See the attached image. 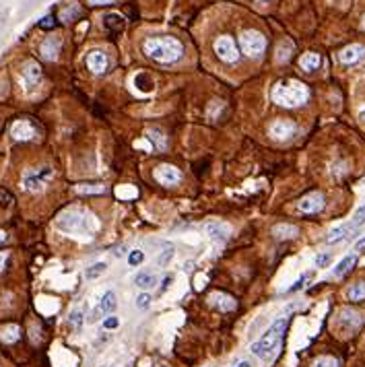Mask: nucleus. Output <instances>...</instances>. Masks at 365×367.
Listing matches in <instances>:
<instances>
[{
  "label": "nucleus",
  "instance_id": "1",
  "mask_svg": "<svg viewBox=\"0 0 365 367\" xmlns=\"http://www.w3.org/2000/svg\"><path fill=\"white\" fill-rule=\"evenodd\" d=\"M142 52L151 60H155V62L171 64V62H177V60L181 58V54H184V46H181L175 38H169V35L149 38L142 44Z\"/></svg>",
  "mask_w": 365,
  "mask_h": 367
},
{
  "label": "nucleus",
  "instance_id": "2",
  "mask_svg": "<svg viewBox=\"0 0 365 367\" xmlns=\"http://www.w3.org/2000/svg\"><path fill=\"white\" fill-rule=\"evenodd\" d=\"M285 330H287V320L285 318L272 322V326L260 336V341H256L252 345V353L256 357H260L262 361H270L272 357L279 353V349H281Z\"/></svg>",
  "mask_w": 365,
  "mask_h": 367
},
{
  "label": "nucleus",
  "instance_id": "3",
  "mask_svg": "<svg viewBox=\"0 0 365 367\" xmlns=\"http://www.w3.org/2000/svg\"><path fill=\"white\" fill-rule=\"evenodd\" d=\"M308 97H310L308 87L299 81H283L277 83L275 89H272V101L283 107H297L306 103Z\"/></svg>",
  "mask_w": 365,
  "mask_h": 367
},
{
  "label": "nucleus",
  "instance_id": "4",
  "mask_svg": "<svg viewBox=\"0 0 365 367\" xmlns=\"http://www.w3.org/2000/svg\"><path fill=\"white\" fill-rule=\"evenodd\" d=\"M58 227L66 233H91L97 229V221L85 210H66L64 215H60Z\"/></svg>",
  "mask_w": 365,
  "mask_h": 367
},
{
  "label": "nucleus",
  "instance_id": "5",
  "mask_svg": "<svg viewBox=\"0 0 365 367\" xmlns=\"http://www.w3.org/2000/svg\"><path fill=\"white\" fill-rule=\"evenodd\" d=\"M266 48V40L260 31H256V29H248V31H243L241 33V50L246 56L250 58H258Z\"/></svg>",
  "mask_w": 365,
  "mask_h": 367
},
{
  "label": "nucleus",
  "instance_id": "6",
  "mask_svg": "<svg viewBox=\"0 0 365 367\" xmlns=\"http://www.w3.org/2000/svg\"><path fill=\"white\" fill-rule=\"evenodd\" d=\"M215 54L223 60V62H227V64H233V62H237V60H239L237 46H235L233 38H229V35L217 38V42H215Z\"/></svg>",
  "mask_w": 365,
  "mask_h": 367
},
{
  "label": "nucleus",
  "instance_id": "7",
  "mask_svg": "<svg viewBox=\"0 0 365 367\" xmlns=\"http://www.w3.org/2000/svg\"><path fill=\"white\" fill-rule=\"evenodd\" d=\"M50 177H52V169L50 167H40L35 171H27L25 177H23V186L29 192H40V190H44L46 181Z\"/></svg>",
  "mask_w": 365,
  "mask_h": 367
},
{
  "label": "nucleus",
  "instance_id": "8",
  "mask_svg": "<svg viewBox=\"0 0 365 367\" xmlns=\"http://www.w3.org/2000/svg\"><path fill=\"white\" fill-rule=\"evenodd\" d=\"M155 179L161 183V186H175V183H179V179H181V173L177 167L163 163V165L155 167Z\"/></svg>",
  "mask_w": 365,
  "mask_h": 367
},
{
  "label": "nucleus",
  "instance_id": "9",
  "mask_svg": "<svg viewBox=\"0 0 365 367\" xmlns=\"http://www.w3.org/2000/svg\"><path fill=\"white\" fill-rule=\"evenodd\" d=\"M268 132H270V136L275 140H287V138H291L297 132V126L293 124V122H289V120H277V122H272V124H270Z\"/></svg>",
  "mask_w": 365,
  "mask_h": 367
},
{
  "label": "nucleus",
  "instance_id": "10",
  "mask_svg": "<svg viewBox=\"0 0 365 367\" xmlns=\"http://www.w3.org/2000/svg\"><path fill=\"white\" fill-rule=\"evenodd\" d=\"M322 208H324V196L320 192H312L299 200V210L306 212V215H316Z\"/></svg>",
  "mask_w": 365,
  "mask_h": 367
},
{
  "label": "nucleus",
  "instance_id": "11",
  "mask_svg": "<svg viewBox=\"0 0 365 367\" xmlns=\"http://www.w3.org/2000/svg\"><path fill=\"white\" fill-rule=\"evenodd\" d=\"M208 305H210V308H215V310H219V312H233L237 303H235V299L231 295L215 291V293L208 295Z\"/></svg>",
  "mask_w": 365,
  "mask_h": 367
},
{
  "label": "nucleus",
  "instance_id": "12",
  "mask_svg": "<svg viewBox=\"0 0 365 367\" xmlns=\"http://www.w3.org/2000/svg\"><path fill=\"white\" fill-rule=\"evenodd\" d=\"M87 68L93 75H103L107 70V56L101 50H93L87 54Z\"/></svg>",
  "mask_w": 365,
  "mask_h": 367
},
{
  "label": "nucleus",
  "instance_id": "13",
  "mask_svg": "<svg viewBox=\"0 0 365 367\" xmlns=\"http://www.w3.org/2000/svg\"><path fill=\"white\" fill-rule=\"evenodd\" d=\"M363 56H365V48L361 46V44H353V46H347L341 54H339V58H341V62L343 64H357L359 60H363Z\"/></svg>",
  "mask_w": 365,
  "mask_h": 367
},
{
  "label": "nucleus",
  "instance_id": "14",
  "mask_svg": "<svg viewBox=\"0 0 365 367\" xmlns=\"http://www.w3.org/2000/svg\"><path fill=\"white\" fill-rule=\"evenodd\" d=\"M339 320H341L343 328H347V330H357L363 324V316L359 312L351 310V308H343L339 312Z\"/></svg>",
  "mask_w": 365,
  "mask_h": 367
},
{
  "label": "nucleus",
  "instance_id": "15",
  "mask_svg": "<svg viewBox=\"0 0 365 367\" xmlns=\"http://www.w3.org/2000/svg\"><path fill=\"white\" fill-rule=\"evenodd\" d=\"M204 231H206V235L210 237V239H215V241H227L229 239V235H231V227L227 225V223H208L206 227H204Z\"/></svg>",
  "mask_w": 365,
  "mask_h": 367
},
{
  "label": "nucleus",
  "instance_id": "16",
  "mask_svg": "<svg viewBox=\"0 0 365 367\" xmlns=\"http://www.w3.org/2000/svg\"><path fill=\"white\" fill-rule=\"evenodd\" d=\"M11 134H13V138H17V140H29V138L35 136V128L29 124V122L21 120V122H15V124H13Z\"/></svg>",
  "mask_w": 365,
  "mask_h": 367
},
{
  "label": "nucleus",
  "instance_id": "17",
  "mask_svg": "<svg viewBox=\"0 0 365 367\" xmlns=\"http://www.w3.org/2000/svg\"><path fill=\"white\" fill-rule=\"evenodd\" d=\"M116 305H118L116 293H114V291H105L103 297H101V301H99V305H97V310L93 312V318H91V320H97L95 316H101V314H112V312L116 310Z\"/></svg>",
  "mask_w": 365,
  "mask_h": 367
},
{
  "label": "nucleus",
  "instance_id": "18",
  "mask_svg": "<svg viewBox=\"0 0 365 367\" xmlns=\"http://www.w3.org/2000/svg\"><path fill=\"white\" fill-rule=\"evenodd\" d=\"M21 77H23L25 87H35V85L40 83V79H42V70H40V66H38L35 62H27V64L23 66Z\"/></svg>",
  "mask_w": 365,
  "mask_h": 367
},
{
  "label": "nucleus",
  "instance_id": "19",
  "mask_svg": "<svg viewBox=\"0 0 365 367\" xmlns=\"http://www.w3.org/2000/svg\"><path fill=\"white\" fill-rule=\"evenodd\" d=\"M353 231H355L353 223H345V225H341V227H337V229H332V231L328 233V237H326V243H328V246H332V243H339V241L347 239V237H349Z\"/></svg>",
  "mask_w": 365,
  "mask_h": 367
},
{
  "label": "nucleus",
  "instance_id": "20",
  "mask_svg": "<svg viewBox=\"0 0 365 367\" xmlns=\"http://www.w3.org/2000/svg\"><path fill=\"white\" fill-rule=\"evenodd\" d=\"M134 285L142 291H149V289H153L157 285V274L155 272H149V270H142L138 272L136 277H134Z\"/></svg>",
  "mask_w": 365,
  "mask_h": 367
},
{
  "label": "nucleus",
  "instance_id": "21",
  "mask_svg": "<svg viewBox=\"0 0 365 367\" xmlns=\"http://www.w3.org/2000/svg\"><path fill=\"white\" fill-rule=\"evenodd\" d=\"M357 264V254H347L337 266H334V270H332V274L337 279H341V277H345L347 272H351V268Z\"/></svg>",
  "mask_w": 365,
  "mask_h": 367
},
{
  "label": "nucleus",
  "instance_id": "22",
  "mask_svg": "<svg viewBox=\"0 0 365 367\" xmlns=\"http://www.w3.org/2000/svg\"><path fill=\"white\" fill-rule=\"evenodd\" d=\"M40 52H42V56H44L46 60H56V58H58V52H60V40L48 38V40L42 44Z\"/></svg>",
  "mask_w": 365,
  "mask_h": 367
},
{
  "label": "nucleus",
  "instance_id": "23",
  "mask_svg": "<svg viewBox=\"0 0 365 367\" xmlns=\"http://www.w3.org/2000/svg\"><path fill=\"white\" fill-rule=\"evenodd\" d=\"M103 25H105V29L107 31H112V33H120L122 29H124V17H120V15H116V13H110V15H105L103 17Z\"/></svg>",
  "mask_w": 365,
  "mask_h": 367
},
{
  "label": "nucleus",
  "instance_id": "24",
  "mask_svg": "<svg viewBox=\"0 0 365 367\" xmlns=\"http://www.w3.org/2000/svg\"><path fill=\"white\" fill-rule=\"evenodd\" d=\"M297 227L295 225H287V223H279L277 227H272V235L277 239H293L297 237Z\"/></svg>",
  "mask_w": 365,
  "mask_h": 367
},
{
  "label": "nucleus",
  "instance_id": "25",
  "mask_svg": "<svg viewBox=\"0 0 365 367\" xmlns=\"http://www.w3.org/2000/svg\"><path fill=\"white\" fill-rule=\"evenodd\" d=\"M320 54H314V52H310V54H303L301 56V60H299V66L303 68V70H316L318 66H320Z\"/></svg>",
  "mask_w": 365,
  "mask_h": 367
},
{
  "label": "nucleus",
  "instance_id": "26",
  "mask_svg": "<svg viewBox=\"0 0 365 367\" xmlns=\"http://www.w3.org/2000/svg\"><path fill=\"white\" fill-rule=\"evenodd\" d=\"M134 85H136L138 91H142V93H151V91L155 89L153 79H151L149 75H144V72H138V75L134 77Z\"/></svg>",
  "mask_w": 365,
  "mask_h": 367
},
{
  "label": "nucleus",
  "instance_id": "27",
  "mask_svg": "<svg viewBox=\"0 0 365 367\" xmlns=\"http://www.w3.org/2000/svg\"><path fill=\"white\" fill-rule=\"evenodd\" d=\"M347 297H349V301H363L365 299V283L359 281V283L351 285L347 289Z\"/></svg>",
  "mask_w": 365,
  "mask_h": 367
},
{
  "label": "nucleus",
  "instance_id": "28",
  "mask_svg": "<svg viewBox=\"0 0 365 367\" xmlns=\"http://www.w3.org/2000/svg\"><path fill=\"white\" fill-rule=\"evenodd\" d=\"M105 270H107V264H105V262H95V264H91V266L85 270V277H87L89 281H95V279L101 277Z\"/></svg>",
  "mask_w": 365,
  "mask_h": 367
},
{
  "label": "nucleus",
  "instance_id": "29",
  "mask_svg": "<svg viewBox=\"0 0 365 367\" xmlns=\"http://www.w3.org/2000/svg\"><path fill=\"white\" fill-rule=\"evenodd\" d=\"M291 52H293V44H291V42H283V44L279 46L277 62H287V60H289V56H291Z\"/></svg>",
  "mask_w": 365,
  "mask_h": 367
},
{
  "label": "nucleus",
  "instance_id": "30",
  "mask_svg": "<svg viewBox=\"0 0 365 367\" xmlns=\"http://www.w3.org/2000/svg\"><path fill=\"white\" fill-rule=\"evenodd\" d=\"M19 332H21V330H19V326H15V324H13V326H7V328L3 330V341H5V343H15V341L19 339Z\"/></svg>",
  "mask_w": 365,
  "mask_h": 367
},
{
  "label": "nucleus",
  "instance_id": "31",
  "mask_svg": "<svg viewBox=\"0 0 365 367\" xmlns=\"http://www.w3.org/2000/svg\"><path fill=\"white\" fill-rule=\"evenodd\" d=\"M312 367H339V361L334 357H320V359L314 361Z\"/></svg>",
  "mask_w": 365,
  "mask_h": 367
},
{
  "label": "nucleus",
  "instance_id": "32",
  "mask_svg": "<svg viewBox=\"0 0 365 367\" xmlns=\"http://www.w3.org/2000/svg\"><path fill=\"white\" fill-rule=\"evenodd\" d=\"M77 192H81V194H103V192H105V188H101V186H91V183H85V186H79V188H77Z\"/></svg>",
  "mask_w": 365,
  "mask_h": 367
},
{
  "label": "nucleus",
  "instance_id": "33",
  "mask_svg": "<svg viewBox=\"0 0 365 367\" xmlns=\"http://www.w3.org/2000/svg\"><path fill=\"white\" fill-rule=\"evenodd\" d=\"M68 324H70L72 328H81V326H83V312H81V310L70 312V316H68Z\"/></svg>",
  "mask_w": 365,
  "mask_h": 367
},
{
  "label": "nucleus",
  "instance_id": "34",
  "mask_svg": "<svg viewBox=\"0 0 365 367\" xmlns=\"http://www.w3.org/2000/svg\"><path fill=\"white\" fill-rule=\"evenodd\" d=\"M136 308H138V310H149V308H151V295H149L147 291L136 297Z\"/></svg>",
  "mask_w": 365,
  "mask_h": 367
},
{
  "label": "nucleus",
  "instance_id": "35",
  "mask_svg": "<svg viewBox=\"0 0 365 367\" xmlns=\"http://www.w3.org/2000/svg\"><path fill=\"white\" fill-rule=\"evenodd\" d=\"M351 223H353V227H355V229H357V227H361V225L365 223V204L357 208V212H355V217H353V221H351Z\"/></svg>",
  "mask_w": 365,
  "mask_h": 367
},
{
  "label": "nucleus",
  "instance_id": "36",
  "mask_svg": "<svg viewBox=\"0 0 365 367\" xmlns=\"http://www.w3.org/2000/svg\"><path fill=\"white\" fill-rule=\"evenodd\" d=\"M142 260H144V252H140V250H134V252L128 254V264L130 266H138Z\"/></svg>",
  "mask_w": 365,
  "mask_h": 367
},
{
  "label": "nucleus",
  "instance_id": "37",
  "mask_svg": "<svg viewBox=\"0 0 365 367\" xmlns=\"http://www.w3.org/2000/svg\"><path fill=\"white\" fill-rule=\"evenodd\" d=\"M120 326V320L116 318V316H107L105 320H103V328L105 330H116Z\"/></svg>",
  "mask_w": 365,
  "mask_h": 367
},
{
  "label": "nucleus",
  "instance_id": "38",
  "mask_svg": "<svg viewBox=\"0 0 365 367\" xmlns=\"http://www.w3.org/2000/svg\"><path fill=\"white\" fill-rule=\"evenodd\" d=\"M330 258H332V254H320V256L316 258V266H318V268H324V266H328Z\"/></svg>",
  "mask_w": 365,
  "mask_h": 367
},
{
  "label": "nucleus",
  "instance_id": "39",
  "mask_svg": "<svg viewBox=\"0 0 365 367\" xmlns=\"http://www.w3.org/2000/svg\"><path fill=\"white\" fill-rule=\"evenodd\" d=\"M54 25H56L54 17H46V19H42V21H40V27H42V29H52Z\"/></svg>",
  "mask_w": 365,
  "mask_h": 367
},
{
  "label": "nucleus",
  "instance_id": "40",
  "mask_svg": "<svg viewBox=\"0 0 365 367\" xmlns=\"http://www.w3.org/2000/svg\"><path fill=\"white\" fill-rule=\"evenodd\" d=\"M13 202V196L9 192H0V206H9Z\"/></svg>",
  "mask_w": 365,
  "mask_h": 367
},
{
  "label": "nucleus",
  "instance_id": "41",
  "mask_svg": "<svg viewBox=\"0 0 365 367\" xmlns=\"http://www.w3.org/2000/svg\"><path fill=\"white\" fill-rule=\"evenodd\" d=\"M171 256H173V248H167V252H165L163 256H159V258H157V262H159V264H165Z\"/></svg>",
  "mask_w": 365,
  "mask_h": 367
},
{
  "label": "nucleus",
  "instance_id": "42",
  "mask_svg": "<svg viewBox=\"0 0 365 367\" xmlns=\"http://www.w3.org/2000/svg\"><path fill=\"white\" fill-rule=\"evenodd\" d=\"M306 279H308V274H303V277H301V279H299V281H297V283H295V285H293L289 291H299V289L303 287V281H306Z\"/></svg>",
  "mask_w": 365,
  "mask_h": 367
},
{
  "label": "nucleus",
  "instance_id": "43",
  "mask_svg": "<svg viewBox=\"0 0 365 367\" xmlns=\"http://www.w3.org/2000/svg\"><path fill=\"white\" fill-rule=\"evenodd\" d=\"M361 250H365V237H361V239L355 243V252H361Z\"/></svg>",
  "mask_w": 365,
  "mask_h": 367
},
{
  "label": "nucleus",
  "instance_id": "44",
  "mask_svg": "<svg viewBox=\"0 0 365 367\" xmlns=\"http://www.w3.org/2000/svg\"><path fill=\"white\" fill-rule=\"evenodd\" d=\"M7 258H9V254H7V252H0V270L5 268V262H7Z\"/></svg>",
  "mask_w": 365,
  "mask_h": 367
},
{
  "label": "nucleus",
  "instance_id": "45",
  "mask_svg": "<svg viewBox=\"0 0 365 367\" xmlns=\"http://www.w3.org/2000/svg\"><path fill=\"white\" fill-rule=\"evenodd\" d=\"M89 3H91V5H97V7H99V5H110V3H114V0H89Z\"/></svg>",
  "mask_w": 365,
  "mask_h": 367
},
{
  "label": "nucleus",
  "instance_id": "46",
  "mask_svg": "<svg viewBox=\"0 0 365 367\" xmlns=\"http://www.w3.org/2000/svg\"><path fill=\"white\" fill-rule=\"evenodd\" d=\"M169 283H171V277H165V279H163V287H161V293H165V291H167Z\"/></svg>",
  "mask_w": 365,
  "mask_h": 367
},
{
  "label": "nucleus",
  "instance_id": "47",
  "mask_svg": "<svg viewBox=\"0 0 365 367\" xmlns=\"http://www.w3.org/2000/svg\"><path fill=\"white\" fill-rule=\"evenodd\" d=\"M235 367H252V363H250V361H239Z\"/></svg>",
  "mask_w": 365,
  "mask_h": 367
},
{
  "label": "nucleus",
  "instance_id": "48",
  "mask_svg": "<svg viewBox=\"0 0 365 367\" xmlns=\"http://www.w3.org/2000/svg\"><path fill=\"white\" fill-rule=\"evenodd\" d=\"M5 241H7V233L0 231V243H5Z\"/></svg>",
  "mask_w": 365,
  "mask_h": 367
},
{
  "label": "nucleus",
  "instance_id": "49",
  "mask_svg": "<svg viewBox=\"0 0 365 367\" xmlns=\"http://www.w3.org/2000/svg\"><path fill=\"white\" fill-rule=\"evenodd\" d=\"M359 118H361V120H363V122H365V109H361V114H359Z\"/></svg>",
  "mask_w": 365,
  "mask_h": 367
},
{
  "label": "nucleus",
  "instance_id": "50",
  "mask_svg": "<svg viewBox=\"0 0 365 367\" xmlns=\"http://www.w3.org/2000/svg\"><path fill=\"white\" fill-rule=\"evenodd\" d=\"M363 25H365V17H363Z\"/></svg>",
  "mask_w": 365,
  "mask_h": 367
}]
</instances>
